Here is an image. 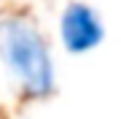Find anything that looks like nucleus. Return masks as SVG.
Returning a JSON list of instances; mask_svg holds the SVG:
<instances>
[{
	"instance_id": "obj_1",
	"label": "nucleus",
	"mask_w": 121,
	"mask_h": 119,
	"mask_svg": "<svg viewBox=\"0 0 121 119\" xmlns=\"http://www.w3.org/2000/svg\"><path fill=\"white\" fill-rule=\"evenodd\" d=\"M0 57L27 95L43 97L54 89V65L48 46L30 22H0Z\"/></svg>"
},
{
	"instance_id": "obj_2",
	"label": "nucleus",
	"mask_w": 121,
	"mask_h": 119,
	"mask_svg": "<svg viewBox=\"0 0 121 119\" xmlns=\"http://www.w3.org/2000/svg\"><path fill=\"white\" fill-rule=\"evenodd\" d=\"M102 22L86 3H70L62 14V43L67 52L83 54L102 43Z\"/></svg>"
}]
</instances>
